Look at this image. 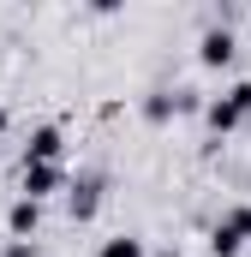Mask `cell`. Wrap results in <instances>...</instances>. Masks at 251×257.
I'll list each match as a JSON object with an SVG mask.
<instances>
[{
  "label": "cell",
  "instance_id": "obj_9",
  "mask_svg": "<svg viewBox=\"0 0 251 257\" xmlns=\"http://www.w3.org/2000/svg\"><path fill=\"white\" fill-rule=\"evenodd\" d=\"M174 108H180V96H168V90H150V102H144V114H150L156 126H162V120H168Z\"/></svg>",
  "mask_w": 251,
  "mask_h": 257
},
{
  "label": "cell",
  "instance_id": "obj_12",
  "mask_svg": "<svg viewBox=\"0 0 251 257\" xmlns=\"http://www.w3.org/2000/svg\"><path fill=\"white\" fill-rule=\"evenodd\" d=\"M0 132H6V108H0Z\"/></svg>",
  "mask_w": 251,
  "mask_h": 257
},
{
  "label": "cell",
  "instance_id": "obj_7",
  "mask_svg": "<svg viewBox=\"0 0 251 257\" xmlns=\"http://www.w3.org/2000/svg\"><path fill=\"white\" fill-rule=\"evenodd\" d=\"M36 221H42V203H30V197H18V203L6 209V233H12V239H30Z\"/></svg>",
  "mask_w": 251,
  "mask_h": 257
},
{
  "label": "cell",
  "instance_id": "obj_13",
  "mask_svg": "<svg viewBox=\"0 0 251 257\" xmlns=\"http://www.w3.org/2000/svg\"><path fill=\"white\" fill-rule=\"evenodd\" d=\"M245 257H251V251H245Z\"/></svg>",
  "mask_w": 251,
  "mask_h": 257
},
{
  "label": "cell",
  "instance_id": "obj_1",
  "mask_svg": "<svg viewBox=\"0 0 251 257\" xmlns=\"http://www.w3.org/2000/svg\"><path fill=\"white\" fill-rule=\"evenodd\" d=\"M245 245H251V203H239L209 227V257H245Z\"/></svg>",
  "mask_w": 251,
  "mask_h": 257
},
{
  "label": "cell",
  "instance_id": "obj_6",
  "mask_svg": "<svg viewBox=\"0 0 251 257\" xmlns=\"http://www.w3.org/2000/svg\"><path fill=\"white\" fill-rule=\"evenodd\" d=\"M60 150H66L60 126H36V132H30V150H24V162H60Z\"/></svg>",
  "mask_w": 251,
  "mask_h": 257
},
{
  "label": "cell",
  "instance_id": "obj_10",
  "mask_svg": "<svg viewBox=\"0 0 251 257\" xmlns=\"http://www.w3.org/2000/svg\"><path fill=\"white\" fill-rule=\"evenodd\" d=\"M227 96H233V102H239V114H245V120H251V78H245V84H233V90H227Z\"/></svg>",
  "mask_w": 251,
  "mask_h": 257
},
{
  "label": "cell",
  "instance_id": "obj_4",
  "mask_svg": "<svg viewBox=\"0 0 251 257\" xmlns=\"http://www.w3.org/2000/svg\"><path fill=\"white\" fill-rule=\"evenodd\" d=\"M233 54H239V42H233L227 24H221V30H203V42H197V60L203 66H227Z\"/></svg>",
  "mask_w": 251,
  "mask_h": 257
},
{
  "label": "cell",
  "instance_id": "obj_8",
  "mask_svg": "<svg viewBox=\"0 0 251 257\" xmlns=\"http://www.w3.org/2000/svg\"><path fill=\"white\" fill-rule=\"evenodd\" d=\"M96 257H144V239H132V233H114V239H102V251Z\"/></svg>",
  "mask_w": 251,
  "mask_h": 257
},
{
  "label": "cell",
  "instance_id": "obj_3",
  "mask_svg": "<svg viewBox=\"0 0 251 257\" xmlns=\"http://www.w3.org/2000/svg\"><path fill=\"white\" fill-rule=\"evenodd\" d=\"M96 209H102V174H84V180L66 186V215L72 221H90Z\"/></svg>",
  "mask_w": 251,
  "mask_h": 257
},
{
  "label": "cell",
  "instance_id": "obj_5",
  "mask_svg": "<svg viewBox=\"0 0 251 257\" xmlns=\"http://www.w3.org/2000/svg\"><path fill=\"white\" fill-rule=\"evenodd\" d=\"M203 120H209V132H215V138H227L233 126H245V114H239V102H233V96H215V102L203 108Z\"/></svg>",
  "mask_w": 251,
  "mask_h": 257
},
{
  "label": "cell",
  "instance_id": "obj_2",
  "mask_svg": "<svg viewBox=\"0 0 251 257\" xmlns=\"http://www.w3.org/2000/svg\"><path fill=\"white\" fill-rule=\"evenodd\" d=\"M18 186H24V197H30V203H42V197L66 192L72 180H66V168H60V162H24V180H18Z\"/></svg>",
  "mask_w": 251,
  "mask_h": 257
},
{
  "label": "cell",
  "instance_id": "obj_11",
  "mask_svg": "<svg viewBox=\"0 0 251 257\" xmlns=\"http://www.w3.org/2000/svg\"><path fill=\"white\" fill-rule=\"evenodd\" d=\"M6 257H36V245H30V239H12V245H6Z\"/></svg>",
  "mask_w": 251,
  "mask_h": 257
}]
</instances>
